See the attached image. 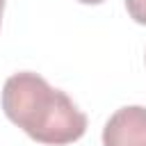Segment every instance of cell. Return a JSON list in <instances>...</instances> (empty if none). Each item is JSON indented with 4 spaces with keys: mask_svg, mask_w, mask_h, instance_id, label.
Segmentation results:
<instances>
[{
    "mask_svg": "<svg viewBox=\"0 0 146 146\" xmlns=\"http://www.w3.org/2000/svg\"><path fill=\"white\" fill-rule=\"evenodd\" d=\"M103 146H146V107H119L103 128Z\"/></svg>",
    "mask_w": 146,
    "mask_h": 146,
    "instance_id": "2",
    "label": "cell"
},
{
    "mask_svg": "<svg viewBox=\"0 0 146 146\" xmlns=\"http://www.w3.org/2000/svg\"><path fill=\"white\" fill-rule=\"evenodd\" d=\"M125 9L135 23L146 25V0H125Z\"/></svg>",
    "mask_w": 146,
    "mask_h": 146,
    "instance_id": "3",
    "label": "cell"
},
{
    "mask_svg": "<svg viewBox=\"0 0 146 146\" xmlns=\"http://www.w3.org/2000/svg\"><path fill=\"white\" fill-rule=\"evenodd\" d=\"M78 2H82V5H100L105 0H78Z\"/></svg>",
    "mask_w": 146,
    "mask_h": 146,
    "instance_id": "4",
    "label": "cell"
},
{
    "mask_svg": "<svg viewBox=\"0 0 146 146\" xmlns=\"http://www.w3.org/2000/svg\"><path fill=\"white\" fill-rule=\"evenodd\" d=\"M2 110L30 139L48 146H66L87 132V116L66 91L48 84L32 71L14 73L2 87Z\"/></svg>",
    "mask_w": 146,
    "mask_h": 146,
    "instance_id": "1",
    "label": "cell"
},
{
    "mask_svg": "<svg viewBox=\"0 0 146 146\" xmlns=\"http://www.w3.org/2000/svg\"><path fill=\"white\" fill-rule=\"evenodd\" d=\"M2 11H5V0H0V23H2Z\"/></svg>",
    "mask_w": 146,
    "mask_h": 146,
    "instance_id": "5",
    "label": "cell"
}]
</instances>
